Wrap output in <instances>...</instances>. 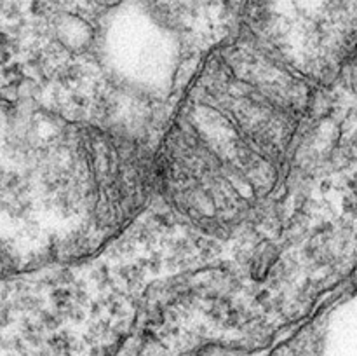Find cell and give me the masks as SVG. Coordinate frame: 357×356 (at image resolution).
Instances as JSON below:
<instances>
[{
	"instance_id": "1",
	"label": "cell",
	"mask_w": 357,
	"mask_h": 356,
	"mask_svg": "<svg viewBox=\"0 0 357 356\" xmlns=\"http://www.w3.org/2000/svg\"><path fill=\"white\" fill-rule=\"evenodd\" d=\"M308 81L255 44L208 60L160 137L156 189L188 219H243L275 184L307 108Z\"/></svg>"
}]
</instances>
